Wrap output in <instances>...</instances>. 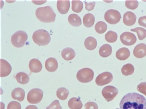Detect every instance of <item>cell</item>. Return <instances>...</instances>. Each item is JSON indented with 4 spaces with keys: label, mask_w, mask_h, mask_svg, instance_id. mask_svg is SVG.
<instances>
[{
    "label": "cell",
    "mask_w": 146,
    "mask_h": 109,
    "mask_svg": "<svg viewBox=\"0 0 146 109\" xmlns=\"http://www.w3.org/2000/svg\"><path fill=\"white\" fill-rule=\"evenodd\" d=\"M7 109H21V106L19 102L13 101L8 104Z\"/></svg>",
    "instance_id": "cell-33"
},
{
    "label": "cell",
    "mask_w": 146,
    "mask_h": 109,
    "mask_svg": "<svg viewBox=\"0 0 146 109\" xmlns=\"http://www.w3.org/2000/svg\"><path fill=\"white\" fill-rule=\"evenodd\" d=\"M29 66L30 71L34 73L40 72L42 67L41 62L38 59L35 58H33L30 61Z\"/></svg>",
    "instance_id": "cell-15"
},
{
    "label": "cell",
    "mask_w": 146,
    "mask_h": 109,
    "mask_svg": "<svg viewBox=\"0 0 146 109\" xmlns=\"http://www.w3.org/2000/svg\"><path fill=\"white\" fill-rule=\"evenodd\" d=\"M134 55L137 58H141L146 56V45L140 43L137 45L133 50Z\"/></svg>",
    "instance_id": "cell-12"
},
{
    "label": "cell",
    "mask_w": 146,
    "mask_h": 109,
    "mask_svg": "<svg viewBox=\"0 0 146 109\" xmlns=\"http://www.w3.org/2000/svg\"><path fill=\"white\" fill-rule=\"evenodd\" d=\"M94 76L93 71L89 68H84L80 70L76 74L77 79L83 83L91 81L92 80Z\"/></svg>",
    "instance_id": "cell-5"
},
{
    "label": "cell",
    "mask_w": 146,
    "mask_h": 109,
    "mask_svg": "<svg viewBox=\"0 0 146 109\" xmlns=\"http://www.w3.org/2000/svg\"><path fill=\"white\" fill-rule=\"evenodd\" d=\"M137 90L146 96V82L140 83L137 86Z\"/></svg>",
    "instance_id": "cell-35"
},
{
    "label": "cell",
    "mask_w": 146,
    "mask_h": 109,
    "mask_svg": "<svg viewBox=\"0 0 146 109\" xmlns=\"http://www.w3.org/2000/svg\"><path fill=\"white\" fill-rule=\"evenodd\" d=\"M62 108L60 106L59 102L57 100L53 101L46 109H62Z\"/></svg>",
    "instance_id": "cell-34"
},
{
    "label": "cell",
    "mask_w": 146,
    "mask_h": 109,
    "mask_svg": "<svg viewBox=\"0 0 146 109\" xmlns=\"http://www.w3.org/2000/svg\"><path fill=\"white\" fill-rule=\"evenodd\" d=\"M139 5L137 0H126L125 1V5L128 9L134 10L136 9Z\"/></svg>",
    "instance_id": "cell-32"
},
{
    "label": "cell",
    "mask_w": 146,
    "mask_h": 109,
    "mask_svg": "<svg viewBox=\"0 0 146 109\" xmlns=\"http://www.w3.org/2000/svg\"><path fill=\"white\" fill-rule=\"evenodd\" d=\"M136 16L133 12L129 11L125 12L123 16V22L126 25L131 26L136 21Z\"/></svg>",
    "instance_id": "cell-13"
},
{
    "label": "cell",
    "mask_w": 146,
    "mask_h": 109,
    "mask_svg": "<svg viewBox=\"0 0 146 109\" xmlns=\"http://www.w3.org/2000/svg\"><path fill=\"white\" fill-rule=\"evenodd\" d=\"M72 9L73 11L79 13L82 11L83 5L81 1L73 0L72 1Z\"/></svg>",
    "instance_id": "cell-29"
},
{
    "label": "cell",
    "mask_w": 146,
    "mask_h": 109,
    "mask_svg": "<svg viewBox=\"0 0 146 109\" xmlns=\"http://www.w3.org/2000/svg\"><path fill=\"white\" fill-rule=\"evenodd\" d=\"M83 23L86 27L89 28L92 26L95 21V17L91 13L85 14L83 18Z\"/></svg>",
    "instance_id": "cell-24"
},
{
    "label": "cell",
    "mask_w": 146,
    "mask_h": 109,
    "mask_svg": "<svg viewBox=\"0 0 146 109\" xmlns=\"http://www.w3.org/2000/svg\"><path fill=\"white\" fill-rule=\"evenodd\" d=\"M84 45L86 48L88 50H93L96 47L97 41L94 37L92 36H89L85 39Z\"/></svg>",
    "instance_id": "cell-23"
},
{
    "label": "cell",
    "mask_w": 146,
    "mask_h": 109,
    "mask_svg": "<svg viewBox=\"0 0 146 109\" xmlns=\"http://www.w3.org/2000/svg\"><path fill=\"white\" fill-rule=\"evenodd\" d=\"M118 93V89L115 87L111 85L105 87L103 89L102 91L103 96L108 102L112 100Z\"/></svg>",
    "instance_id": "cell-8"
},
{
    "label": "cell",
    "mask_w": 146,
    "mask_h": 109,
    "mask_svg": "<svg viewBox=\"0 0 146 109\" xmlns=\"http://www.w3.org/2000/svg\"><path fill=\"white\" fill-rule=\"evenodd\" d=\"M130 30L137 32L138 38L140 40L143 39L146 37V30L143 28L137 27L131 29Z\"/></svg>",
    "instance_id": "cell-31"
},
{
    "label": "cell",
    "mask_w": 146,
    "mask_h": 109,
    "mask_svg": "<svg viewBox=\"0 0 146 109\" xmlns=\"http://www.w3.org/2000/svg\"><path fill=\"white\" fill-rule=\"evenodd\" d=\"M107 26L106 23L103 21H99L95 24V29L99 33H103L106 30Z\"/></svg>",
    "instance_id": "cell-28"
},
{
    "label": "cell",
    "mask_w": 146,
    "mask_h": 109,
    "mask_svg": "<svg viewBox=\"0 0 146 109\" xmlns=\"http://www.w3.org/2000/svg\"><path fill=\"white\" fill-rule=\"evenodd\" d=\"M62 57L65 60H70L73 59L75 56L76 53L70 47H66L64 49L61 53Z\"/></svg>",
    "instance_id": "cell-18"
},
{
    "label": "cell",
    "mask_w": 146,
    "mask_h": 109,
    "mask_svg": "<svg viewBox=\"0 0 146 109\" xmlns=\"http://www.w3.org/2000/svg\"><path fill=\"white\" fill-rule=\"evenodd\" d=\"M68 21L71 25L74 26H79L82 24L80 17L75 13L71 14L69 15Z\"/></svg>",
    "instance_id": "cell-22"
},
{
    "label": "cell",
    "mask_w": 146,
    "mask_h": 109,
    "mask_svg": "<svg viewBox=\"0 0 146 109\" xmlns=\"http://www.w3.org/2000/svg\"><path fill=\"white\" fill-rule=\"evenodd\" d=\"M85 109H98V106L96 103L94 102H88L84 105Z\"/></svg>",
    "instance_id": "cell-36"
},
{
    "label": "cell",
    "mask_w": 146,
    "mask_h": 109,
    "mask_svg": "<svg viewBox=\"0 0 146 109\" xmlns=\"http://www.w3.org/2000/svg\"><path fill=\"white\" fill-rule=\"evenodd\" d=\"M84 2L85 5V8L86 10L90 11L94 9L96 4L95 1H93L89 3H88L85 1H84Z\"/></svg>",
    "instance_id": "cell-37"
},
{
    "label": "cell",
    "mask_w": 146,
    "mask_h": 109,
    "mask_svg": "<svg viewBox=\"0 0 146 109\" xmlns=\"http://www.w3.org/2000/svg\"><path fill=\"white\" fill-rule=\"evenodd\" d=\"M134 70V68L133 65L130 63L124 65L121 69V72L123 74L127 76L132 74Z\"/></svg>",
    "instance_id": "cell-27"
},
{
    "label": "cell",
    "mask_w": 146,
    "mask_h": 109,
    "mask_svg": "<svg viewBox=\"0 0 146 109\" xmlns=\"http://www.w3.org/2000/svg\"><path fill=\"white\" fill-rule=\"evenodd\" d=\"M68 105L71 109H80L83 106L82 101L76 97L71 98L68 101Z\"/></svg>",
    "instance_id": "cell-21"
},
{
    "label": "cell",
    "mask_w": 146,
    "mask_h": 109,
    "mask_svg": "<svg viewBox=\"0 0 146 109\" xmlns=\"http://www.w3.org/2000/svg\"><path fill=\"white\" fill-rule=\"evenodd\" d=\"M15 78L19 83L22 84H26L29 81L30 79L28 75L26 73L21 72L17 73Z\"/></svg>",
    "instance_id": "cell-25"
},
{
    "label": "cell",
    "mask_w": 146,
    "mask_h": 109,
    "mask_svg": "<svg viewBox=\"0 0 146 109\" xmlns=\"http://www.w3.org/2000/svg\"><path fill=\"white\" fill-rule=\"evenodd\" d=\"M117 33L113 31L110 30L106 33L105 38L106 41L110 43L115 42L117 39Z\"/></svg>",
    "instance_id": "cell-30"
},
{
    "label": "cell",
    "mask_w": 146,
    "mask_h": 109,
    "mask_svg": "<svg viewBox=\"0 0 146 109\" xmlns=\"http://www.w3.org/2000/svg\"><path fill=\"white\" fill-rule=\"evenodd\" d=\"M121 18V15L119 12L113 9L108 10L104 15L105 20L111 24H115L117 23Z\"/></svg>",
    "instance_id": "cell-7"
},
{
    "label": "cell",
    "mask_w": 146,
    "mask_h": 109,
    "mask_svg": "<svg viewBox=\"0 0 146 109\" xmlns=\"http://www.w3.org/2000/svg\"><path fill=\"white\" fill-rule=\"evenodd\" d=\"M45 66L47 71L50 72H53L58 68V63L55 58L50 57L46 60Z\"/></svg>",
    "instance_id": "cell-14"
},
{
    "label": "cell",
    "mask_w": 146,
    "mask_h": 109,
    "mask_svg": "<svg viewBox=\"0 0 146 109\" xmlns=\"http://www.w3.org/2000/svg\"><path fill=\"white\" fill-rule=\"evenodd\" d=\"M33 41L39 46L48 45L51 40V37L48 32L43 29L35 31L32 35Z\"/></svg>",
    "instance_id": "cell-3"
},
{
    "label": "cell",
    "mask_w": 146,
    "mask_h": 109,
    "mask_svg": "<svg viewBox=\"0 0 146 109\" xmlns=\"http://www.w3.org/2000/svg\"><path fill=\"white\" fill-rule=\"evenodd\" d=\"M113 79L112 74L110 72H106L99 75L96 79V83L99 86H101L110 83Z\"/></svg>",
    "instance_id": "cell-9"
},
{
    "label": "cell",
    "mask_w": 146,
    "mask_h": 109,
    "mask_svg": "<svg viewBox=\"0 0 146 109\" xmlns=\"http://www.w3.org/2000/svg\"><path fill=\"white\" fill-rule=\"evenodd\" d=\"M119 107L120 109H146V99L139 94L129 93L121 98Z\"/></svg>",
    "instance_id": "cell-1"
},
{
    "label": "cell",
    "mask_w": 146,
    "mask_h": 109,
    "mask_svg": "<svg viewBox=\"0 0 146 109\" xmlns=\"http://www.w3.org/2000/svg\"><path fill=\"white\" fill-rule=\"evenodd\" d=\"M138 22L139 25L146 28V16L139 17Z\"/></svg>",
    "instance_id": "cell-38"
},
{
    "label": "cell",
    "mask_w": 146,
    "mask_h": 109,
    "mask_svg": "<svg viewBox=\"0 0 146 109\" xmlns=\"http://www.w3.org/2000/svg\"><path fill=\"white\" fill-rule=\"evenodd\" d=\"M0 66V77H2L8 76L12 70L10 64L5 60L1 59Z\"/></svg>",
    "instance_id": "cell-11"
},
{
    "label": "cell",
    "mask_w": 146,
    "mask_h": 109,
    "mask_svg": "<svg viewBox=\"0 0 146 109\" xmlns=\"http://www.w3.org/2000/svg\"><path fill=\"white\" fill-rule=\"evenodd\" d=\"M69 0H58L57 8L59 12L61 14H64L68 12L70 7Z\"/></svg>",
    "instance_id": "cell-16"
},
{
    "label": "cell",
    "mask_w": 146,
    "mask_h": 109,
    "mask_svg": "<svg viewBox=\"0 0 146 109\" xmlns=\"http://www.w3.org/2000/svg\"><path fill=\"white\" fill-rule=\"evenodd\" d=\"M25 109H38V108L35 105H29L27 106Z\"/></svg>",
    "instance_id": "cell-39"
},
{
    "label": "cell",
    "mask_w": 146,
    "mask_h": 109,
    "mask_svg": "<svg viewBox=\"0 0 146 109\" xmlns=\"http://www.w3.org/2000/svg\"><path fill=\"white\" fill-rule=\"evenodd\" d=\"M112 49L111 46L108 44L102 45L100 48L99 52L100 55L103 57L109 56L111 53Z\"/></svg>",
    "instance_id": "cell-20"
},
{
    "label": "cell",
    "mask_w": 146,
    "mask_h": 109,
    "mask_svg": "<svg viewBox=\"0 0 146 109\" xmlns=\"http://www.w3.org/2000/svg\"><path fill=\"white\" fill-rule=\"evenodd\" d=\"M69 91L64 87L58 89L56 91V95L57 97L61 100H66L69 94Z\"/></svg>",
    "instance_id": "cell-26"
},
{
    "label": "cell",
    "mask_w": 146,
    "mask_h": 109,
    "mask_svg": "<svg viewBox=\"0 0 146 109\" xmlns=\"http://www.w3.org/2000/svg\"><path fill=\"white\" fill-rule=\"evenodd\" d=\"M28 38L26 33L23 30H19L14 33L11 37V40L12 45L16 47H21L25 44Z\"/></svg>",
    "instance_id": "cell-4"
},
{
    "label": "cell",
    "mask_w": 146,
    "mask_h": 109,
    "mask_svg": "<svg viewBox=\"0 0 146 109\" xmlns=\"http://www.w3.org/2000/svg\"><path fill=\"white\" fill-rule=\"evenodd\" d=\"M116 109H119L118 108H117Z\"/></svg>",
    "instance_id": "cell-40"
},
{
    "label": "cell",
    "mask_w": 146,
    "mask_h": 109,
    "mask_svg": "<svg viewBox=\"0 0 146 109\" xmlns=\"http://www.w3.org/2000/svg\"><path fill=\"white\" fill-rule=\"evenodd\" d=\"M35 14L37 18L43 22H53L55 20L56 14L50 6L37 8L36 10Z\"/></svg>",
    "instance_id": "cell-2"
},
{
    "label": "cell",
    "mask_w": 146,
    "mask_h": 109,
    "mask_svg": "<svg viewBox=\"0 0 146 109\" xmlns=\"http://www.w3.org/2000/svg\"><path fill=\"white\" fill-rule=\"evenodd\" d=\"M129 50L125 47L119 49L116 53V57L119 60H124L127 59L130 56Z\"/></svg>",
    "instance_id": "cell-19"
},
{
    "label": "cell",
    "mask_w": 146,
    "mask_h": 109,
    "mask_svg": "<svg viewBox=\"0 0 146 109\" xmlns=\"http://www.w3.org/2000/svg\"><path fill=\"white\" fill-rule=\"evenodd\" d=\"M120 37L121 42L126 45H133L137 41V38L135 34L128 32L123 33L120 35Z\"/></svg>",
    "instance_id": "cell-10"
},
{
    "label": "cell",
    "mask_w": 146,
    "mask_h": 109,
    "mask_svg": "<svg viewBox=\"0 0 146 109\" xmlns=\"http://www.w3.org/2000/svg\"><path fill=\"white\" fill-rule=\"evenodd\" d=\"M43 91L38 88L31 89L28 92L27 99L28 102L31 104H36L40 102L43 96Z\"/></svg>",
    "instance_id": "cell-6"
},
{
    "label": "cell",
    "mask_w": 146,
    "mask_h": 109,
    "mask_svg": "<svg viewBox=\"0 0 146 109\" xmlns=\"http://www.w3.org/2000/svg\"><path fill=\"white\" fill-rule=\"evenodd\" d=\"M25 95V91L23 89L17 87L12 91L11 96L14 99L21 102L24 100Z\"/></svg>",
    "instance_id": "cell-17"
}]
</instances>
